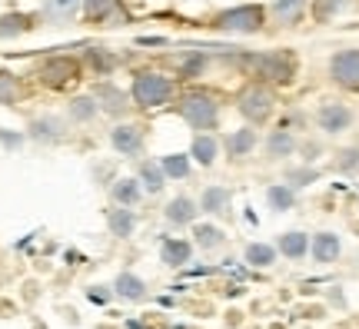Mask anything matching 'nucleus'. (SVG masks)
I'll use <instances>...</instances> for the list:
<instances>
[{"label":"nucleus","mask_w":359,"mask_h":329,"mask_svg":"<svg viewBox=\"0 0 359 329\" xmlns=\"http://www.w3.org/2000/svg\"><path fill=\"white\" fill-rule=\"evenodd\" d=\"M193 240H196V246H200V250H217V246H223V243H226V236H223V229H219V227L200 223V227H193Z\"/></svg>","instance_id":"obj_32"},{"label":"nucleus","mask_w":359,"mask_h":329,"mask_svg":"<svg viewBox=\"0 0 359 329\" xmlns=\"http://www.w3.org/2000/svg\"><path fill=\"white\" fill-rule=\"evenodd\" d=\"M206 67V57L203 53H190L187 60H180V76L190 80V76H200V70Z\"/></svg>","instance_id":"obj_37"},{"label":"nucleus","mask_w":359,"mask_h":329,"mask_svg":"<svg viewBox=\"0 0 359 329\" xmlns=\"http://www.w3.org/2000/svg\"><path fill=\"white\" fill-rule=\"evenodd\" d=\"M30 137L40 140V143H60L67 137V123L60 116H37L30 123Z\"/></svg>","instance_id":"obj_16"},{"label":"nucleus","mask_w":359,"mask_h":329,"mask_svg":"<svg viewBox=\"0 0 359 329\" xmlns=\"http://www.w3.org/2000/svg\"><path fill=\"white\" fill-rule=\"evenodd\" d=\"M353 4H356V0H313V17H316L320 24H326V20H333L339 13H346Z\"/></svg>","instance_id":"obj_30"},{"label":"nucleus","mask_w":359,"mask_h":329,"mask_svg":"<svg viewBox=\"0 0 359 329\" xmlns=\"http://www.w3.org/2000/svg\"><path fill=\"white\" fill-rule=\"evenodd\" d=\"M67 114H70V120H74V123H90L93 116L100 114V103L93 100V97H74Z\"/></svg>","instance_id":"obj_31"},{"label":"nucleus","mask_w":359,"mask_h":329,"mask_svg":"<svg viewBox=\"0 0 359 329\" xmlns=\"http://www.w3.org/2000/svg\"><path fill=\"white\" fill-rule=\"evenodd\" d=\"M193 256V243L187 240H163L160 243V260L167 266H187Z\"/></svg>","instance_id":"obj_25"},{"label":"nucleus","mask_w":359,"mask_h":329,"mask_svg":"<svg viewBox=\"0 0 359 329\" xmlns=\"http://www.w3.org/2000/svg\"><path fill=\"white\" fill-rule=\"evenodd\" d=\"M17 97H20V83H17V76L7 74V70H0V103H4V107H11V103H17Z\"/></svg>","instance_id":"obj_34"},{"label":"nucleus","mask_w":359,"mask_h":329,"mask_svg":"<svg viewBox=\"0 0 359 329\" xmlns=\"http://www.w3.org/2000/svg\"><path fill=\"white\" fill-rule=\"evenodd\" d=\"M266 203H269V210H276V213H286V210H293L296 190L290 187V183H273V187L266 190Z\"/></svg>","instance_id":"obj_26"},{"label":"nucleus","mask_w":359,"mask_h":329,"mask_svg":"<svg viewBox=\"0 0 359 329\" xmlns=\"http://www.w3.org/2000/svg\"><path fill=\"white\" fill-rule=\"evenodd\" d=\"M243 256H246V263H250V266H257V269H266V266L276 263L280 250H276V246H269V243H250Z\"/></svg>","instance_id":"obj_27"},{"label":"nucleus","mask_w":359,"mask_h":329,"mask_svg":"<svg viewBox=\"0 0 359 329\" xmlns=\"http://www.w3.org/2000/svg\"><path fill=\"white\" fill-rule=\"evenodd\" d=\"M77 11H83V0H43V7H40L43 20L53 27H67L77 17Z\"/></svg>","instance_id":"obj_11"},{"label":"nucleus","mask_w":359,"mask_h":329,"mask_svg":"<svg viewBox=\"0 0 359 329\" xmlns=\"http://www.w3.org/2000/svg\"><path fill=\"white\" fill-rule=\"evenodd\" d=\"M273 107H276V97H273L263 83H250V87L236 97V110H240L250 123H266L269 116H273Z\"/></svg>","instance_id":"obj_5"},{"label":"nucleus","mask_w":359,"mask_h":329,"mask_svg":"<svg viewBox=\"0 0 359 329\" xmlns=\"http://www.w3.org/2000/svg\"><path fill=\"white\" fill-rule=\"evenodd\" d=\"M137 180H140L143 193H160L167 187V173H163V166L154 163V160H143L140 170H137Z\"/></svg>","instance_id":"obj_24"},{"label":"nucleus","mask_w":359,"mask_h":329,"mask_svg":"<svg viewBox=\"0 0 359 329\" xmlns=\"http://www.w3.org/2000/svg\"><path fill=\"white\" fill-rule=\"evenodd\" d=\"M190 156L200 166H213L219 156V140L213 137V133H196V137H193V147H190Z\"/></svg>","instance_id":"obj_19"},{"label":"nucleus","mask_w":359,"mask_h":329,"mask_svg":"<svg viewBox=\"0 0 359 329\" xmlns=\"http://www.w3.org/2000/svg\"><path fill=\"white\" fill-rule=\"evenodd\" d=\"M306 4L309 0H273L269 4V17H273V24L280 27H296L306 17Z\"/></svg>","instance_id":"obj_12"},{"label":"nucleus","mask_w":359,"mask_h":329,"mask_svg":"<svg viewBox=\"0 0 359 329\" xmlns=\"http://www.w3.org/2000/svg\"><path fill=\"white\" fill-rule=\"evenodd\" d=\"M180 116L190 123L193 130H200V133H210V130H217L219 123V103L213 93H206V90H190V93H183L177 103Z\"/></svg>","instance_id":"obj_1"},{"label":"nucleus","mask_w":359,"mask_h":329,"mask_svg":"<svg viewBox=\"0 0 359 329\" xmlns=\"http://www.w3.org/2000/svg\"><path fill=\"white\" fill-rule=\"evenodd\" d=\"M230 200H233V193L226 187H206L203 196H200V210L210 216H223V213H230Z\"/></svg>","instance_id":"obj_20"},{"label":"nucleus","mask_w":359,"mask_h":329,"mask_svg":"<svg viewBox=\"0 0 359 329\" xmlns=\"http://www.w3.org/2000/svg\"><path fill=\"white\" fill-rule=\"evenodd\" d=\"M30 27H34V17H27V13H4V17H0V40L20 37Z\"/></svg>","instance_id":"obj_28"},{"label":"nucleus","mask_w":359,"mask_h":329,"mask_svg":"<svg viewBox=\"0 0 359 329\" xmlns=\"http://www.w3.org/2000/svg\"><path fill=\"white\" fill-rule=\"evenodd\" d=\"M110 290H114L116 300H127V303H143L147 300V283L137 273H120Z\"/></svg>","instance_id":"obj_15"},{"label":"nucleus","mask_w":359,"mask_h":329,"mask_svg":"<svg viewBox=\"0 0 359 329\" xmlns=\"http://www.w3.org/2000/svg\"><path fill=\"white\" fill-rule=\"evenodd\" d=\"M316 180V170H309V166H299V170H290L286 173V183L293 187V190H299V187H309Z\"/></svg>","instance_id":"obj_38"},{"label":"nucleus","mask_w":359,"mask_h":329,"mask_svg":"<svg viewBox=\"0 0 359 329\" xmlns=\"http://www.w3.org/2000/svg\"><path fill=\"white\" fill-rule=\"evenodd\" d=\"M110 196H114V203H120V206H137L143 196V187L137 177H123L116 180L114 187H110Z\"/></svg>","instance_id":"obj_23"},{"label":"nucleus","mask_w":359,"mask_h":329,"mask_svg":"<svg viewBox=\"0 0 359 329\" xmlns=\"http://www.w3.org/2000/svg\"><path fill=\"white\" fill-rule=\"evenodd\" d=\"M257 130L253 127H240L233 130V133H226V140H223V147H226V153H230L233 160H243V156H250V153L257 150Z\"/></svg>","instance_id":"obj_13"},{"label":"nucleus","mask_w":359,"mask_h":329,"mask_svg":"<svg viewBox=\"0 0 359 329\" xmlns=\"http://www.w3.org/2000/svg\"><path fill=\"white\" fill-rule=\"evenodd\" d=\"M116 11H120V0H83V17L93 20V24L110 20Z\"/></svg>","instance_id":"obj_29"},{"label":"nucleus","mask_w":359,"mask_h":329,"mask_svg":"<svg viewBox=\"0 0 359 329\" xmlns=\"http://www.w3.org/2000/svg\"><path fill=\"white\" fill-rule=\"evenodd\" d=\"M263 24H266V7H259V4L230 7V11L217 13V20H213V27L223 34H259Z\"/></svg>","instance_id":"obj_4"},{"label":"nucleus","mask_w":359,"mask_h":329,"mask_svg":"<svg viewBox=\"0 0 359 329\" xmlns=\"http://www.w3.org/2000/svg\"><path fill=\"white\" fill-rule=\"evenodd\" d=\"M200 213H203V210H200L190 196H173V200L167 203V220L173 227H193Z\"/></svg>","instance_id":"obj_17"},{"label":"nucleus","mask_w":359,"mask_h":329,"mask_svg":"<svg viewBox=\"0 0 359 329\" xmlns=\"http://www.w3.org/2000/svg\"><path fill=\"white\" fill-rule=\"evenodd\" d=\"M93 100L100 103V114H110V116H120L127 114V90H120L116 83H110V80H103V83H97V90H93Z\"/></svg>","instance_id":"obj_10"},{"label":"nucleus","mask_w":359,"mask_h":329,"mask_svg":"<svg viewBox=\"0 0 359 329\" xmlns=\"http://www.w3.org/2000/svg\"><path fill=\"white\" fill-rule=\"evenodd\" d=\"M316 127H320L323 133L336 137V133H343V130L353 127V110H349L346 103H339V100L320 103V110H316Z\"/></svg>","instance_id":"obj_7"},{"label":"nucleus","mask_w":359,"mask_h":329,"mask_svg":"<svg viewBox=\"0 0 359 329\" xmlns=\"http://www.w3.org/2000/svg\"><path fill=\"white\" fill-rule=\"evenodd\" d=\"M276 250H280L286 260H303V256L309 253V236L299 233V229H290V233H283L280 240H276Z\"/></svg>","instance_id":"obj_21"},{"label":"nucleus","mask_w":359,"mask_h":329,"mask_svg":"<svg viewBox=\"0 0 359 329\" xmlns=\"http://www.w3.org/2000/svg\"><path fill=\"white\" fill-rule=\"evenodd\" d=\"M87 60H90V67H93L100 76H110V74H114V67H116V57L110 51H90Z\"/></svg>","instance_id":"obj_35"},{"label":"nucleus","mask_w":359,"mask_h":329,"mask_svg":"<svg viewBox=\"0 0 359 329\" xmlns=\"http://www.w3.org/2000/svg\"><path fill=\"white\" fill-rule=\"evenodd\" d=\"M330 76H333L336 87L359 90V47L333 53V57H330Z\"/></svg>","instance_id":"obj_6"},{"label":"nucleus","mask_w":359,"mask_h":329,"mask_svg":"<svg viewBox=\"0 0 359 329\" xmlns=\"http://www.w3.org/2000/svg\"><path fill=\"white\" fill-rule=\"evenodd\" d=\"M336 170H339V173H359V147H349V150H339V160H336Z\"/></svg>","instance_id":"obj_36"},{"label":"nucleus","mask_w":359,"mask_h":329,"mask_svg":"<svg viewBox=\"0 0 359 329\" xmlns=\"http://www.w3.org/2000/svg\"><path fill=\"white\" fill-rule=\"evenodd\" d=\"M309 253L316 263H336L339 253H343V240L336 236V233H316L313 240H309Z\"/></svg>","instance_id":"obj_14"},{"label":"nucleus","mask_w":359,"mask_h":329,"mask_svg":"<svg viewBox=\"0 0 359 329\" xmlns=\"http://www.w3.org/2000/svg\"><path fill=\"white\" fill-rule=\"evenodd\" d=\"M77 74H80V64L70 60V57H50L47 64L40 67V80L47 87H64L70 80H77Z\"/></svg>","instance_id":"obj_9"},{"label":"nucleus","mask_w":359,"mask_h":329,"mask_svg":"<svg viewBox=\"0 0 359 329\" xmlns=\"http://www.w3.org/2000/svg\"><path fill=\"white\" fill-rule=\"evenodd\" d=\"M130 100L143 107V110H156L163 103L173 100V80L154 70H143L133 76V87H130Z\"/></svg>","instance_id":"obj_2"},{"label":"nucleus","mask_w":359,"mask_h":329,"mask_svg":"<svg viewBox=\"0 0 359 329\" xmlns=\"http://www.w3.org/2000/svg\"><path fill=\"white\" fill-rule=\"evenodd\" d=\"M90 300H93V303H107L110 293H107V286H93V290H90Z\"/></svg>","instance_id":"obj_39"},{"label":"nucleus","mask_w":359,"mask_h":329,"mask_svg":"<svg viewBox=\"0 0 359 329\" xmlns=\"http://www.w3.org/2000/svg\"><path fill=\"white\" fill-rule=\"evenodd\" d=\"M143 140H147V133H143L140 123H116L110 130V143H114V150L120 156H140Z\"/></svg>","instance_id":"obj_8"},{"label":"nucleus","mask_w":359,"mask_h":329,"mask_svg":"<svg viewBox=\"0 0 359 329\" xmlns=\"http://www.w3.org/2000/svg\"><path fill=\"white\" fill-rule=\"evenodd\" d=\"M296 153V137L290 130H273L266 137V156L269 160H283V156H293Z\"/></svg>","instance_id":"obj_22"},{"label":"nucleus","mask_w":359,"mask_h":329,"mask_svg":"<svg viewBox=\"0 0 359 329\" xmlns=\"http://www.w3.org/2000/svg\"><path fill=\"white\" fill-rule=\"evenodd\" d=\"M246 67L253 70V76L269 80V83H290L296 76V57L290 51L253 53V57H246Z\"/></svg>","instance_id":"obj_3"},{"label":"nucleus","mask_w":359,"mask_h":329,"mask_svg":"<svg viewBox=\"0 0 359 329\" xmlns=\"http://www.w3.org/2000/svg\"><path fill=\"white\" fill-rule=\"evenodd\" d=\"M160 166H163L167 180H187L190 177V156H187V153H170V156L160 160Z\"/></svg>","instance_id":"obj_33"},{"label":"nucleus","mask_w":359,"mask_h":329,"mask_svg":"<svg viewBox=\"0 0 359 329\" xmlns=\"http://www.w3.org/2000/svg\"><path fill=\"white\" fill-rule=\"evenodd\" d=\"M107 227L114 233L116 240H127L130 233L137 229V213H133V206H120L116 203L114 210H107Z\"/></svg>","instance_id":"obj_18"}]
</instances>
